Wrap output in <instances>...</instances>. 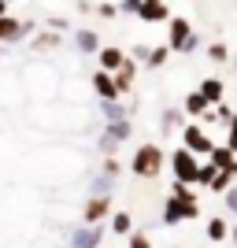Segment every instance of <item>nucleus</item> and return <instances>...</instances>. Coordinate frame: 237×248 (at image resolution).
Instances as JSON below:
<instances>
[{
	"mask_svg": "<svg viewBox=\"0 0 237 248\" xmlns=\"http://www.w3.org/2000/svg\"><path fill=\"white\" fill-rule=\"evenodd\" d=\"M207 56H211L215 63H222V60L230 56V52H226V45H211V48H207Z\"/></svg>",
	"mask_w": 237,
	"mask_h": 248,
	"instance_id": "obj_29",
	"label": "nucleus"
},
{
	"mask_svg": "<svg viewBox=\"0 0 237 248\" xmlns=\"http://www.w3.org/2000/svg\"><path fill=\"white\" fill-rule=\"evenodd\" d=\"M115 8H119V15H137V8H141V0H123V4H115Z\"/></svg>",
	"mask_w": 237,
	"mask_h": 248,
	"instance_id": "obj_28",
	"label": "nucleus"
},
{
	"mask_svg": "<svg viewBox=\"0 0 237 248\" xmlns=\"http://www.w3.org/2000/svg\"><path fill=\"white\" fill-rule=\"evenodd\" d=\"M108 226H111L115 237H130V233H134V215H130V211H111Z\"/></svg>",
	"mask_w": 237,
	"mask_h": 248,
	"instance_id": "obj_13",
	"label": "nucleus"
},
{
	"mask_svg": "<svg viewBox=\"0 0 237 248\" xmlns=\"http://www.w3.org/2000/svg\"><path fill=\"white\" fill-rule=\"evenodd\" d=\"M186 115H193V119H204L207 115V100L200 93H189L186 96Z\"/></svg>",
	"mask_w": 237,
	"mask_h": 248,
	"instance_id": "obj_19",
	"label": "nucleus"
},
{
	"mask_svg": "<svg viewBox=\"0 0 237 248\" xmlns=\"http://www.w3.org/2000/svg\"><path fill=\"white\" fill-rule=\"evenodd\" d=\"M104 137H108L111 145L126 141V137H130V119H123V123H108V126H104Z\"/></svg>",
	"mask_w": 237,
	"mask_h": 248,
	"instance_id": "obj_17",
	"label": "nucleus"
},
{
	"mask_svg": "<svg viewBox=\"0 0 237 248\" xmlns=\"http://www.w3.org/2000/svg\"><path fill=\"white\" fill-rule=\"evenodd\" d=\"M4 4H8V8H11V0H4Z\"/></svg>",
	"mask_w": 237,
	"mask_h": 248,
	"instance_id": "obj_36",
	"label": "nucleus"
},
{
	"mask_svg": "<svg viewBox=\"0 0 237 248\" xmlns=\"http://www.w3.org/2000/svg\"><path fill=\"white\" fill-rule=\"evenodd\" d=\"M4 60H8V52H4V48H0V63H4Z\"/></svg>",
	"mask_w": 237,
	"mask_h": 248,
	"instance_id": "obj_34",
	"label": "nucleus"
},
{
	"mask_svg": "<svg viewBox=\"0 0 237 248\" xmlns=\"http://www.w3.org/2000/svg\"><path fill=\"white\" fill-rule=\"evenodd\" d=\"M234 245H237V226H234Z\"/></svg>",
	"mask_w": 237,
	"mask_h": 248,
	"instance_id": "obj_35",
	"label": "nucleus"
},
{
	"mask_svg": "<svg viewBox=\"0 0 237 248\" xmlns=\"http://www.w3.org/2000/svg\"><path fill=\"white\" fill-rule=\"evenodd\" d=\"M111 197H89L82 207V226H104V218H111Z\"/></svg>",
	"mask_w": 237,
	"mask_h": 248,
	"instance_id": "obj_4",
	"label": "nucleus"
},
{
	"mask_svg": "<svg viewBox=\"0 0 237 248\" xmlns=\"http://www.w3.org/2000/svg\"><path fill=\"white\" fill-rule=\"evenodd\" d=\"M93 89L100 100H119V93H115V82L108 71H93Z\"/></svg>",
	"mask_w": 237,
	"mask_h": 248,
	"instance_id": "obj_14",
	"label": "nucleus"
},
{
	"mask_svg": "<svg viewBox=\"0 0 237 248\" xmlns=\"http://www.w3.org/2000/svg\"><path fill=\"white\" fill-rule=\"evenodd\" d=\"M167 56H171V48H167V45H159V48H148V67H163Z\"/></svg>",
	"mask_w": 237,
	"mask_h": 248,
	"instance_id": "obj_20",
	"label": "nucleus"
},
{
	"mask_svg": "<svg viewBox=\"0 0 237 248\" xmlns=\"http://www.w3.org/2000/svg\"><path fill=\"white\" fill-rule=\"evenodd\" d=\"M126 248H152V237H148V233H141V230H134V233L126 237Z\"/></svg>",
	"mask_w": 237,
	"mask_h": 248,
	"instance_id": "obj_21",
	"label": "nucleus"
},
{
	"mask_svg": "<svg viewBox=\"0 0 237 248\" xmlns=\"http://www.w3.org/2000/svg\"><path fill=\"white\" fill-rule=\"evenodd\" d=\"M119 170H123V163H119L115 155H104V178H115Z\"/></svg>",
	"mask_w": 237,
	"mask_h": 248,
	"instance_id": "obj_26",
	"label": "nucleus"
},
{
	"mask_svg": "<svg viewBox=\"0 0 237 248\" xmlns=\"http://www.w3.org/2000/svg\"><path fill=\"white\" fill-rule=\"evenodd\" d=\"M182 148L193 152V155H207L215 148V141H211V134H207L204 126H186V130H182Z\"/></svg>",
	"mask_w": 237,
	"mask_h": 248,
	"instance_id": "obj_3",
	"label": "nucleus"
},
{
	"mask_svg": "<svg viewBox=\"0 0 237 248\" xmlns=\"http://www.w3.org/2000/svg\"><path fill=\"white\" fill-rule=\"evenodd\" d=\"M15 41H19V15H4L0 19V48H8Z\"/></svg>",
	"mask_w": 237,
	"mask_h": 248,
	"instance_id": "obj_15",
	"label": "nucleus"
},
{
	"mask_svg": "<svg viewBox=\"0 0 237 248\" xmlns=\"http://www.w3.org/2000/svg\"><path fill=\"white\" fill-rule=\"evenodd\" d=\"M96 60H100V71L115 74L119 67L126 63V52L119 48V45H100V52H96Z\"/></svg>",
	"mask_w": 237,
	"mask_h": 248,
	"instance_id": "obj_9",
	"label": "nucleus"
},
{
	"mask_svg": "<svg viewBox=\"0 0 237 248\" xmlns=\"http://www.w3.org/2000/svg\"><path fill=\"white\" fill-rule=\"evenodd\" d=\"M226 204H230V211H237V193L234 189H226Z\"/></svg>",
	"mask_w": 237,
	"mask_h": 248,
	"instance_id": "obj_31",
	"label": "nucleus"
},
{
	"mask_svg": "<svg viewBox=\"0 0 237 248\" xmlns=\"http://www.w3.org/2000/svg\"><path fill=\"white\" fill-rule=\"evenodd\" d=\"M167 163H171V170H174V182H178V186H196V167H200V159H196L193 152L174 148V152L167 155Z\"/></svg>",
	"mask_w": 237,
	"mask_h": 248,
	"instance_id": "obj_2",
	"label": "nucleus"
},
{
	"mask_svg": "<svg viewBox=\"0 0 237 248\" xmlns=\"http://www.w3.org/2000/svg\"><path fill=\"white\" fill-rule=\"evenodd\" d=\"M196 93L207 100V108H211V104H222V82H219V78H204V85H200Z\"/></svg>",
	"mask_w": 237,
	"mask_h": 248,
	"instance_id": "obj_16",
	"label": "nucleus"
},
{
	"mask_svg": "<svg viewBox=\"0 0 237 248\" xmlns=\"http://www.w3.org/2000/svg\"><path fill=\"white\" fill-rule=\"evenodd\" d=\"M167 155L159 145H152V141H144V145L134 148V159H130V170H134L137 178H159V170H163Z\"/></svg>",
	"mask_w": 237,
	"mask_h": 248,
	"instance_id": "obj_1",
	"label": "nucleus"
},
{
	"mask_svg": "<svg viewBox=\"0 0 237 248\" xmlns=\"http://www.w3.org/2000/svg\"><path fill=\"white\" fill-rule=\"evenodd\" d=\"M96 15H100V19H115V15H119V8L104 0V4H96Z\"/></svg>",
	"mask_w": 237,
	"mask_h": 248,
	"instance_id": "obj_27",
	"label": "nucleus"
},
{
	"mask_svg": "<svg viewBox=\"0 0 237 248\" xmlns=\"http://www.w3.org/2000/svg\"><path fill=\"white\" fill-rule=\"evenodd\" d=\"M74 48L82 52V56H96L100 52V37H96V30H74Z\"/></svg>",
	"mask_w": 237,
	"mask_h": 248,
	"instance_id": "obj_11",
	"label": "nucleus"
},
{
	"mask_svg": "<svg viewBox=\"0 0 237 248\" xmlns=\"http://www.w3.org/2000/svg\"><path fill=\"white\" fill-rule=\"evenodd\" d=\"M171 197H174V200H186V204H196V193L189 186H178V182H174V193H171Z\"/></svg>",
	"mask_w": 237,
	"mask_h": 248,
	"instance_id": "obj_24",
	"label": "nucleus"
},
{
	"mask_svg": "<svg viewBox=\"0 0 237 248\" xmlns=\"http://www.w3.org/2000/svg\"><path fill=\"white\" fill-rule=\"evenodd\" d=\"M104 226H78L71 233V248H100Z\"/></svg>",
	"mask_w": 237,
	"mask_h": 248,
	"instance_id": "obj_8",
	"label": "nucleus"
},
{
	"mask_svg": "<svg viewBox=\"0 0 237 248\" xmlns=\"http://www.w3.org/2000/svg\"><path fill=\"white\" fill-rule=\"evenodd\" d=\"M215 174H219V170L211 163H200V167H196V186H211V178H215Z\"/></svg>",
	"mask_w": 237,
	"mask_h": 248,
	"instance_id": "obj_22",
	"label": "nucleus"
},
{
	"mask_svg": "<svg viewBox=\"0 0 237 248\" xmlns=\"http://www.w3.org/2000/svg\"><path fill=\"white\" fill-rule=\"evenodd\" d=\"M4 15H11V11H8V4H4V0H0V19H4Z\"/></svg>",
	"mask_w": 237,
	"mask_h": 248,
	"instance_id": "obj_33",
	"label": "nucleus"
},
{
	"mask_svg": "<svg viewBox=\"0 0 237 248\" xmlns=\"http://www.w3.org/2000/svg\"><path fill=\"white\" fill-rule=\"evenodd\" d=\"M45 30H52V33H63V30H67V19H48V22H45Z\"/></svg>",
	"mask_w": 237,
	"mask_h": 248,
	"instance_id": "obj_30",
	"label": "nucleus"
},
{
	"mask_svg": "<svg viewBox=\"0 0 237 248\" xmlns=\"http://www.w3.org/2000/svg\"><path fill=\"white\" fill-rule=\"evenodd\" d=\"M137 19H141V22H167V19H171V8H167L163 0H141Z\"/></svg>",
	"mask_w": 237,
	"mask_h": 248,
	"instance_id": "obj_10",
	"label": "nucleus"
},
{
	"mask_svg": "<svg viewBox=\"0 0 237 248\" xmlns=\"http://www.w3.org/2000/svg\"><path fill=\"white\" fill-rule=\"evenodd\" d=\"M226 233H230V230H226L222 218H211V222H207V237H211V241H222Z\"/></svg>",
	"mask_w": 237,
	"mask_h": 248,
	"instance_id": "obj_23",
	"label": "nucleus"
},
{
	"mask_svg": "<svg viewBox=\"0 0 237 248\" xmlns=\"http://www.w3.org/2000/svg\"><path fill=\"white\" fill-rule=\"evenodd\" d=\"M196 215H200V204H186V200L167 197V204H163V222L167 226H178L182 218H196Z\"/></svg>",
	"mask_w": 237,
	"mask_h": 248,
	"instance_id": "obj_5",
	"label": "nucleus"
},
{
	"mask_svg": "<svg viewBox=\"0 0 237 248\" xmlns=\"http://www.w3.org/2000/svg\"><path fill=\"white\" fill-rule=\"evenodd\" d=\"M111 82H115V93H119V100H123V96L134 89V82H137V63L130 60V56H126V63L111 74Z\"/></svg>",
	"mask_w": 237,
	"mask_h": 248,
	"instance_id": "obj_6",
	"label": "nucleus"
},
{
	"mask_svg": "<svg viewBox=\"0 0 237 248\" xmlns=\"http://www.w3.org/2000/svg\"><path fill=\"white\" fill-rule=\"evenodd\" d=\"M167 33H171V45L167 48H174V52H182V45L193 37V26H189L182 15H174V19H167Z\"/></svg>",
	"mask_w": 237,
	"mask_h": 248,
	"instance_id": "obj_7",
	"label": "nucleus"
},
{
	"mask_svg": "<svg viewBox=\"0 0 237 248\" xmlns=\"http://www.w3.org/2000/svg\"><path fill=\"white\" fill-rule=\"evenodd\" d=\"M60 45H63V33L37 30V33H33V41H30V48H33V52H56Z\"/></svg>",
	"mask_w": 237,
	"mask_h": 248,
	"instance_id": "obj_12",
	"label": "nucleus"
},
{
	"mask_svg": "<svg viewBox=\"0 0 237 248\" xmlns=\"http://www.w3.org/2000/svg\"><path fill=\"white\" fill-rule=\"evenodd\" d=\"M230 137H237V115L230 119Z\"/></svg>",
	"mask_w": 237,
	"mask_h": 248,
	"instance_id": "obj_32",
	"label": "nucleus"
},
{
	"mask_svg": "<svg viewBox=\"0 0 237 248\" xmlns=\"http://www.w3.org/2000/svg\"><path fill=\"white\" fill-rule=\"evenodd\" d=\"M207 189H211V193H226V189H230V174H222V170H219V174L211 178V186H207Z\"/></svg>",
	"mask_w": 237,
	"mask_h": 248,
	"instance_id": "obj_25",
	"label": "nucleus"
},
{
	"mask_svg": "<svg viewBox=\"0 0 237 248\" xmlns=\"http://www.w3.org/2000/svg\"><path fill=\"white\" fill-rule=\"evenodd\" d=\"M100 108H104V119H108V123H123L126 115H130V108H123L119 100H100Z\"/></svg>",
	"mask_w": 237,
	"mask_h": 248,
	"instance_id": "obj_18",
	"label": "nucleus"
}]
</instances>
